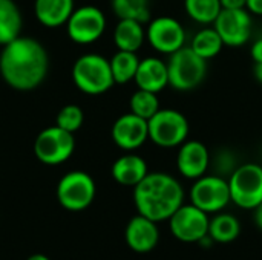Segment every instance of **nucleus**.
Here are the masks:
<instances>
[{
  "instance_id": "nucleus-1",
  "label": "nucleus",
  "mask_w": 262,
  "mask_h": 260,
  "mask_svg": "<svg viewBox=\"0 0 262 260\" xmlns=\"http://www.w3.org/2000/svg\"><path fill=\"white\" fill-rule=\"evenodd\" d=\"M49 69V57L40 41L20 35L0 52V75L5 83L21 92L38 87Z\"/></svg>"
},
{
  "instance_id": "nucleus-2",
  "label": "nucleus",
  "mask_w": 262,
  "mask_h": 260,
  "mask_svg": "<svg viewBox=\"0 0 262 260\" xmlns=\"http://www.w3.org/2000/svg\"><path fill=\"white\" fill-rule=\"evenodd\" d=\"M134 204L138 215L154 222L169 221L184 204V188L175 176L164 172H152L134 187Z\"/></svg>"
},
{
  "instance_id": "nucleus-3",
  "label": "nucleus",
  "mask_w": 262,
  "mask_h": 260,
  "mask_svg": "<svg viewBox=\"0 0 262 260\" xmlns=\"http://www.w3.org/2000/svg\"><path fill=\"white\" fill-rule=\"evenodd\" d=\"M72 80L86 95H101L115 84L111 61L100 54H84L72 66Z\"/></svg>"
},
{
  "instance_id": "nucleus-4",
  "label": "nucleus",
  "mask_w": 262,
  "mask_h": 260,
  "mask_svg": "<svg viewBox=\"0 0 262 260\" xmlns=\"http://www.w3.org/2000/svg\"><path fill=\"white\" fill-rule=\"evenodd\" d=\"M169 86L180 92L196 89L207 75V60L201 58L190 46H183L169 55Z\"/></svg>"
},
{
  "instance_id": "nucleus-5",
  "label": "nucleus",
  "mask_w": 262,
  "mask_h": 260,
  "mask_svg": "<svg viewBox=\"0 0 262 260\" xmlns=\"http://www.w3.org/2000/svg\"><path fill=\"white\" fill-rule=\"evenodd\" d=\"M149 124V139L163 149L180 147L187 141L190 124L187 116L177 109H160L150 120Z\"/></svg>"
},
{
  "instance_id": "nucleus-6",
  "label": "nucleus",
  "mask_w": 262,
  "mask_h": 260,
  "mask_svg": "<svg viewBox=\"0 0 262 260\" xmlns=\"http://www.w3.org/2000/svg\"><path fill=\"white\" fill-rule=\"evenodd\" d=\"M232 202L244 210H255L262 204V166L256 162L239 164L229 176Z\"/></svg>"
},
{
  "instance_id": "nucleus-7",
  "label": "nucleus",
  "mask_w": 262,
  "mask_h": 260,
  "mask_svg": "<svg viewBox=\"0 0 262 260\" xmlns=\"http://www.w3.org/2000/svg\"><path fill=\"white\" fill-rule=\"evenodd\" d=\"M97 187L92 176L81 170L66 173L57 185V199L69 211L86 210L95 198Z\"/></svg>"
},
{
  "instance_id": "nucleus-8",
  "label": "nucleus",
  "mask_w": 262,
  "mask_h": 260,
  "mask_svg": "<svg viewBox=\"0 0 262 260\" xmlns=\"http://www.w3.org/2000/svg\"><path fill=\"white\" fill-rule=\"evenodd\" d=\"M75 150L74 133L63 130L58 126L41 130L34 143V153L41 164L58 166L66 162Z\"/></svg>"
},
{
  "instance_id": "nucleus-9",
  "label": "nucleus",
  "mask_w": 262,
  "mask_h": 260,
  "mask_svg": "<svg viewBox=\"0 0 262 260\" xmlns=\"http://www.w3.org/2000/svg\"><path fill=\"white\" fill-rule=\"evenodd\" d=\"M232 202L229 181L221 175H204L190 188V204L209 213H220Z\"/></svg>"
},
{
  "instance_id": "nucleus-10",
  "label": "nucleus",
  "mask_w": 262,
  "mask_h": 260,
  "mask_svg": "<svg viewBox=\"0 0 262 260\" xmlns=\"http://www.w3.org/2000/svg\"><path fill=\"white\" fill-rule=\"evenodd\" d=\"M186 29L180 20L170 15L150 18L146 28V41L158 54L170 55L186 46Z\"/></svg>"
},
{
  "instance_id": "nucleus-11",
  "label": "nucleus",
  "mask_w": 262,
  "mask_h": 260,
  "mask_svg": "<svg viewBox=\"0 0 262 260\" xmlns=\"http://www.w3.org/2000/svg\"><path fill=\"white\" fill-rule=\"evenodd\" d=\"M106 31V17L97 6L86 5L74 9L66 21V32L74 43L92 44L101 38Z\"/></svg>"
},
{
  "instance_id": "nucleus-12",
  "label": "nucleus",
  "mask_w": 262,
  "mask_h": 260,
  "mask_svg": "<svg viewBox=\"0 0 262 260\" xmlns=\"http://www.w3.org/2000/svg\"><path fill=\"white\" fill-rule=\"evenodd\" d=\"M209 216L201 208L193 204H183L170 218L169 228L173 238L181 242L192 244L200 242L204 236L209 234Z\"/></svg>"
},
{
  "instance_id": "nucleus-13",
  "label": "nucleus",
  "mask_w": 262,
  "mask_h": 260,
  "mask_svg": "<svg viewBox=\"0 0 262 260\" xmlns=\"http://www.w3.org/2000/svg\"><path fill=\"white\" fill-rule=\"evenodd\" d=\"M213 28L218 31L224 44L229 48H241L249 43L253 29L252 14L247 8L239 9H223L216 20L213 21Z\"/></svg>"
},
{
  "instance_id": "nucleus-14",
  "label": "nucleus",
  "mask_w": 262,
  "mask_h": 260,
  "mask_svg": "<svg viewBox=\"0 0 262 260\" xmlns=\"http://www.w3.org/2000/svg\"><path fill=\"white\" fill-rule=\"evenodd\" d=\"M111 135L117 147L124 152H134L149 139L147 120L127 112L115 120Z\"/></svg>"
},
{
  "instance_id": "nucleus-15",
  "label": "nucleus",
  "mask_w": 262,
  "mask_h": 260,
  "mask_svg": "<svg viewBox=\"0 0 262 260\" xmlns=\"http://www.w3.org/2000/svg\"><path fill=\"white\" fill-rule=\"evenodd\" d=\"M210 166V152L206 144L196 139H187L178 147L177 169L186 179H198L206 175Z\"/></svg>"
},
{
  "instance_id": "nucleus-16",
  "label": "nucleus",
  "mask_w": 262,
  "mask_h": 260,
  "mask_svg": "<svg viewBox=\"0 0 262 260\" xmlns=\"http://www.w3.org/2000/svg\"><path fill=\"white\" fill-rule=\"evenodd\" d=\"M124 238H126V244L132 251L144 254L157 247L160 241V231L157 222H154L146 216L138 215L132 218L126 225Z\"/></svg>"
},
{
  "instance_id": "nucleus-17",
  "label": "nucleus",
  "mask_w": 262,
  "mask_h": 260,
  "mask_svg": "<svg viewBox=\"0 0 262 260\" xmlns=\"http://www.w3.org/2000/svg\"><path fill=\"white\" fill-rule=\"evenodd\" d=\"M134 81L137 83L138 89L160 93L169 86L167 61L161 60L160 57H146L140 60Z\"/></svg>"
},
{
  "instance_id": "nucleus-18",
  "label": "nucleus",
  "mask_w": 262,
  "mask_h": 260,
  "mask_svg": "<svg viewBox=\"0 0 262 260\" xmlns=\"http://www.w3.org/2000/svg\"><path fill=\"white\" fill-rule=\"evenodd\" d=\"M111 172H112V178L115 179V182L126 185V187H135L146 178V175L149 173V169H147V162L144 161V158H141L137 153L126 152V155L115 159Z\"/></svg>"
},
{
  "instance_id": "nucleus-19",
  "label": "nucleus",
  "mask_w": 262,
  "mask_h": 260,
  "mask_svg": "<svg viewBox=\"0 0 262 260\" xmlns=\"http://www.w3.org/2000/svg\"><path fill=\"white\" fill-rule=\"evenodd\" d=\"M74 0H35L34 12L37 20L46 28H58L66 25L74 12Z\"/></svg>"
},
{
  "instance_id": "nucleus-20",
  "label": "nucleus",
  "mask_w": 262,
  "mask_h": 260,
  "mask_svg": "<svg viewBox=\"0 0 262 260\" xmlns=\"http://www.w3.org/2000/svg\"><path fill=\"white\" fill-rule=\"evenodd\" d=\"M146 41L144 23L132 18H120L114 29V43L118 51L137 52Z\"/></svg>"
},
{
  "instance_id": "nucleus-21",
  "label": "nucleus",
  "mask_w": 262,
  "mask_h": 260,
  "mask_svg": "<svg viewBox=\"0 0 262 260\" xmlns=\"http://www.w3.org/2000/svg\"><path fill=\"white\" fill-rule=\"evenodd\" d=\"M23 18L14 0H0V46L21 35Z\"/></svg>"
},
{
  "instance_id": "nucleus-22",
  "label": "nucleus",
  "mask_w": 262,
  "mask_h": 260,
  "mask_svg": "<svg viewBox=\"0 0 262 260\" xmlns=\"http://www.w3.org/2000/svg\"><path fill=\"white\" fill-rule=\"evenodd\" d=\"M192 51L195 54H198L201 58L204 60H212L215 58L216 55L221 54L223 48L226 46L223 38L220 37L218 31L213 28V26H204L201 28L190 40V44Z\"/></svg>"
},
{
  "instance_id": "nucleus-23",
  "label": "nucleus",
  "mask_w": 262,
  "mask_h": 260,
  "mask_svg": "<svg viewBox=\"0 0 262 260\" xmlns=\"http://www.w3.org/2000/svg\"><path fill=\"white\" fill-rule=\"evenodd\" d=\"M239 233H241V224L233 215L220 211L209 222V236L213 239V242L230 244L239 236Z\"/></svg>"
},
{
  "instance_id": "nucleus-24",
  "label": "nucleus",
  "mask_w": 262,
  "mask_h": 260,
  "mask_svg": "<svg viewBox=\"0 0 262 260\" xmlns=\"http://www.w3.org/2000/svg\"><path fill=\"white\" fill-rule=\"evenodd\" d=\"M109 61H111V69L115 84H127L135 80L137 69L140 64V58L137 52L118 51L114 54V57Z\"/></svg>"
},
{
  "instance_id": "nucleus-25",
  "label": "nucleus",
  "mask_w": 262,
  "mask_h": 260,
  "mask_svg": "<svg viewBox=\"0 0 262 260\" xmlns=\"http://www.w3.org/2000/svg\"><path fill=\"white\" fill-rule=\"evenodd\" d=\"M186 14L200 25H213L220 12L223 11L220 0H184Z\"/></svg>"
},
{
  "instance_id": "nucleus-26",
  "label": "nucleus",
  "mask_w": 262,
  "mask_h": 260,
  "mask_svg": "<svg viewBox=\"0 0 262 260\" xmlns=\"http://www.w3.org/2000/svg\"><path fill=\"white\" fill-rule=\"evenodd\" d=\"M111 6L118 18H132L149 23L152 15L150 0H111Z\"/></svg>"
},
{
  "instance_id": "nucleus-27",
  "label": "nucleus",
  "mask_w": 262,
  "mask_h": 260,
  "mask_svg": "<svg viewBox=\"0 0 262 260\" xmlns=\"http://www.w3.org/2000/svg\"><path fill=\"white\" fill-rule=\"evenodd\" d=\"M129 109L132 113L144 120H150L161 109L158 93L144 89H137L129 100Z\"/></svg>"
},
{
  "instance_id": "nucleus-28",
  "label": "nucleus",
  "mask_w": 262,
  "mask_h": 260,
  "mask_svg": "<svg viewBox=\"0 0 262 260\" xmlns=\"http://www.w3.org/2000/svg\"><path fill=\"white\" fill-rule=\"evenodd\" d=\"M83 121H84V113L81 107L77 104H68L58 110L55 118V126L61 127L66 132L74 133L83 126Z\"/></svg>"
},
{
  "instance_id": "nucleus-29",
  "label": "nucleus",
  "mask_w": 262,
  "mask_h": 260,
  "mask_svg": "<svg viewBox=\"0 0 262 260\" xmlns=\"http://www.w3.org/2000/svg\"><path fill=\"white\" fill-rule=\"evenodd\" d=\"M236 167L238 166L235 162V156H233L232 152H229V150L224 149L220 153H216V156H215V169L218 170L216 175H221V176L229 175L230 176Z\"/></svg>"
},
{
  "instance_id": "nucleus-30",
  "label": "nucleus",
  "mask_w": 262,
  "mask_h": 260,
  "mask_svg": "<svg viewBox=\"0 0 262 260\" xmlns=\"http://www.w3.org/2000/svg\"><path fill=\"white\" fill-rule=\"evenodd\" d=\"M250 55H252V60H253L255 63H261L262 61V37L256 38V40L252 43Z\"/></svg>"
},
{
  "instance_id": "nucleus-31",
  "label": "nucleus",
  "mask_w": 262,
  "mask_h": 260,
  "mask_svg": "<svg viewBox=\"0 0 262 260\" xmlns=\"http://www.w3.org/2000/svg\"><path fill=\"white\" fill-rule=\"evenodd\" d=\"M246 8L252 15H259L262 17V0H247Z\"/></svg>"
},
{
  "instance_id": "nucleus-32",
  "label": "nucleus",
  "mask_w": 262,
  "mask_h": 260,
  "mask_svg": "<svg viewBox=\"0 0 262 260\" xmlns=\"http://www.w3.org/2000/svg\"><path fill=\"white\" fill-rule=\"evenodd\" d=\"M223 9H239V8H246L247 0H220Z\"/></svg>"
},
{
  "instance_id": "nucleus-33",
  "label": "nucleus",
  "mask_w": 262,
  "mask_h": 260,
  "mask_svg": "<svg viewBox=\"0 0 262 260\" xmlns=\"http://www.w3.org/2000/svg\"><path fill=\"white\" fill-rule=\"evenodd\" d=\"M255 224H256V227L262 231V204H259L255 208Z\"/></svg>"
},
{
  "instance_id": "nucleus-34",
  "label": "nucleus",
  "mask_w": 262,
  "mask_h": 260,
  "mask_svg": "<svg viewBox=\"0 0 262 260\" xmlns=\"http://www.w3.org/2000/svg\"><path fill=\"white\" fill-rule=\"evenodd\" d=\"M255 78L258 80V83L262 84V61L261 63H255V69H253Z\"/></svg>"
},
{
  "instance_id": "nucleus-35",
  "label": "nucleus",
  "mask_w": 262,
  "mask_h": 260,
  "mask_svg": "<svg viewBox=\"0 0 262 260\" xmlns=\"http://www.w3.org/2000/svg\"><path fill=\"white\" fill-rule=\"evenodd\" d=\"M26 260H51L48 256H45V254H40V253H37V254H32V256H29Z\"/></svg>"
}]
</instances>
